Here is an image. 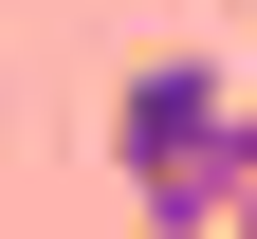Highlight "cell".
Wrapping results in <instances>:
<instances>
[{
	"label": "cell",
	"instance_id": "1",
	"mask_svg": "<svg viewBox=\"0 0 257 239\" xmlns=\"http://www.w3.org/2000/svg\"><path fill=\"white\" fill-rule=\"evenodd\" d=\"M220 239H257V202H239V221H220Z\"/></svg>",
	"mask_w": 257,
	"mask_h": 239
}]
</instances>
